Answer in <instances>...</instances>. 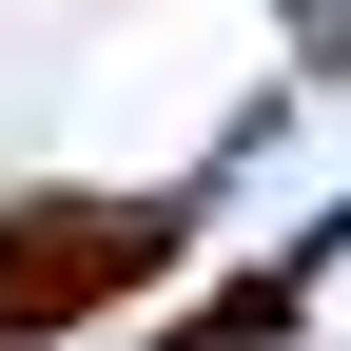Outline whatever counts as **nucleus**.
I'll return each instance as SVG.
<instances>
[{
  "instance_id": "nucleus-1",
  "label": "nucleus",
  "mask_w": 351,
  "mask_h": 351,
  "mask_svg": "<svg viewBox=\"0 0 351 351\" xmlns=\"http://www.w3.org/2000/svg\"><path fill=\"white\" fill-rule=\"evenodd\" d=\"M137 274H176V195H0V351L98 332Z\"/></svg>"
}]
</instances>
